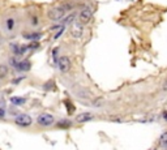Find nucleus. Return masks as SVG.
I'll return each mask as SVG.
<instances>
[{"mask_svg": "<svg viewBox=\"0 0 167 150\" xmlns=\"http://www.w3.org/2000/svg\"><path fill=\"white\" fill-rule=\"evenodd\" d=\"M71 5H62V7H54L48 10V19L51 21H60L65 16L67 10L71 9Z\"/></svg>", "mask_w": 167, "mask_h": 150, "instance_id": "nucleus-1", "label": "nucleus"}, {"mask_svg": "<svg viewBox=\"0 0 167 150\" xmlns=\"http://www.w3.org/2000/svg\"><path fill=\"white\" fill-rule=\"evenodd\" d=\"M91 19H93V12H91V9L90 8H84L79 15V24L81 25V26L88 25L91 21Z\"/></svg>", "mask_w": 167, "mask_h": 150, "instance_id": "nucleus-2", "label": "nucleus"}, {"mask_svg": "<svg viewBox=\"0 0 167 150\" xmlns=\"http://www.w3.org/2000/svg\"><path fill=\"white\" fill-rule=\"evenodd\" d=\"M37 123L39 124L41 127H50L55 123V117L51 115V114H41L37 119Z\"/></svg>", "mask_w": 167, "mask_h": 150, "instance_id": "nucleus-3", "label": "nucleus"}, {"mask_svg": "<svg viewBox=\"0 0 167 150\" xmlns=\"http://www.w3.org/2000/svg\"><path fill=\"white\" fill-rule=\"evenodd\" d=\"M15 123L20 127H30L31 123H33V119L27 114H20V115L16 116Z\"/></svg>", "mask_w": 167, "mask_h": 150, "instance_id": "nucleus-4", "label": "nucleus"}, {"mask_svg": "<svg viewBox=\"0 0 167 150\" xmlns=\"http://www.w3.org/2000/svg\"><path fill=\"white\" fill-rule=\"evenodd\" d=\"M58 65H59L60 72L67 73V72H69V71H71L72 64H71V60H69L68 56H62V58L59 59V62H58Z\"/></svg>", "mask_w": 167, "mask_h": 150, "instance_id": "nucleus-5", "label": "nucleus"}, {"mask_svg": "<svg viewBox=\"0 0 167 150\" xmlns=\"http://www.w3.org/2000/svg\"><path fill=\"white\" fill-rule=\"evenodd\" d=\"M93 115L91 114H89V112H82V114H80V115H77L76 116V121L77 123H86V121H90V120H93Z\"/></svg>", "mask_w": 167, "mask_h": 150, "instance_id": "nucleus-6", "label": "nucleus"}, {"mask_svg": "<svg viewBox=\"0 0 167 150\" xmlns=\"http://www.w3.org/2000/svg\"><path fill=\"white\" fill-rule=\"evenodd\" d=\"M30 67H31V64L29 62H26V60H24V62H19V64L16 65V69L21 71V72H27L30 69Z\"/></svg>", "mask_w": 167, "mask_h": 150, "instance_id": "nucleus-7", "label": "nucleus"}, {"mask_svg": "<svg viewBox=\"0 0 167 150\" xmlns=\"http://www.w3.org/2000/svg\"><path fill=\"white\" fill-rule=\"evenodd\" d=\"M25 101H26V99L22 98V97H12V98H10V102H12L13 105H16V106H21V105H24Z\"/></svg>", "mask_w": 167, "mask_h": 150, "instance_id": "nucleus-8", "label": "nucleus"}, {"mask_svg": "<svg viewBox=\"0 0 167 150\" xmlns=\"http://www.w3.org/2000/svg\"><path fill=\"white\" fill-rule=\"evenodd\" d=\"M80 26H81V25L79 24L76 27H73V29H72V34L74 35V37H77V38H79L81 35V33H82V27H80Z\"/></svg>", "mask_w": 167, "mask_h": 150, "instance_id": "nucleus-9", "label": "nucleus"}, {"mask_svg": "<svg viewBox=\"0 0 167 150\" xmlns=\"http://www.w3.org/2000/svg\"><path fill=\"white\" fill-rule=\"evenodd\" d=\"M7 74H8V67H5V65H0V80L1 78H4Z\"/></svg>", "mask_w": 167, "mask_h": 150, "instance_id": "nucleus-10", "label": "nucleus"}, {"mask_svg": "<svg viewBox=\"0 0 167 150\" xmlns=\"http://www.w3.org/2000/svg\"><path fill=\"white\" fill-rule=\"evenodd\" d=\"M24 37L25 38H27V39H38L41 37V34H38V33H33V34H24Z\"/></svg>", "mask_w": 167, "mask_h": 150, "instance_id": "nucleus-11", "label": "nucleus"}, {"mask_svg": "<svg viewBox=\"0 0 167 150\" xmlns=\"http://www.w3.org/2000/svg\"><path fill=\"white\" fill-rule=\"evenodd\" d=\"M161 145H162V146H165V148L167 146V132L161 136Z\"/></svg>", "mask_w": 167, "mask_h": 150, "instance_id": "nucleus-12", "label": "nucleus"}, {"mask_svg": "<svg viewBox=\"0 0 167 150\" xmlns=\"http://www.w3.org/2000/svg\"><path fill=\"white\" fill-rule=\"evenodd\" d=\"M7 25H8V30H12L13 29V20L9 19L8 21H7Z\"/></svg>", "mask_w": 167, "mask_h": 150, "instance_id": "nucleus-13", "label": "nucleus"}, {"mask_svg": "<svg viewBox=\"0 0 167 150\" xmlns=\"http://www.w3.org/2000/svg\"><path fill=\"white\" fill-rule=\"evenodd\" d=\"M71 123H68V120H63V123H59V127H69Z\"/></svg>", "mask_w": 167, "mask_h": 150, "instance_id": "nucleus-14", "label": "nucleus"}, {"mask_svg": "<svg viewBox=\"0 0 167 150\" xmlns=\"http://www.w3.org/2000/svg\"><path fill=\"white\" fill-rule=\"evenodd\" d=\"M73 17H74V15H69V16H68V19H65V20H64V22H65V24L71 22V21L73 20Z\"/></svg>", "mask_w": 167, "mask_h": 150, "instance_id": "nucleus-15", "label": "nucleus"}, {"mask_svg": "<svg viewBox=\"0 0 167 150\" xmlns=\"http://www.w3.org/2000/svg\"><path fill=\"white\" fill-rule=\"evenodd\" d=\"M162 90L163 91H167V78L163 81V84H162Z\"/></svg>", "mask_w": 167, "mask_h": 150, "instance_id": "nucleus-16", "label": "nucleus"}, {"mask_svg": "<svg viewBox=\"0 0 167 150\" xmlns=\"http://www.w3.org/2000/svg\"><path fill=\"white\" fill-rule=\"evenodd\" d=\"M4 114H5V111H4V110H1V108H0V117H1L3 115H4Z\"/></svg>", "mask_w": 167, "mask_h": 150, "instance_id": "nucleus-17", "label": "nucleus"}, {"mask_svg": "<svg viewBox=\"0 0 167 150\" xmlns=\"http://www.w3.org/2000/svg\"><path fill=\"white\" fill-rule=\"evenodd\" d=\"M163 116H165V119H167V112H165V115H163Z\"/></svg>", "mask_w": 167, "mask_h": 150, "instance_id": "nucleus-18", "label": "nucleus"}]
</instances>
